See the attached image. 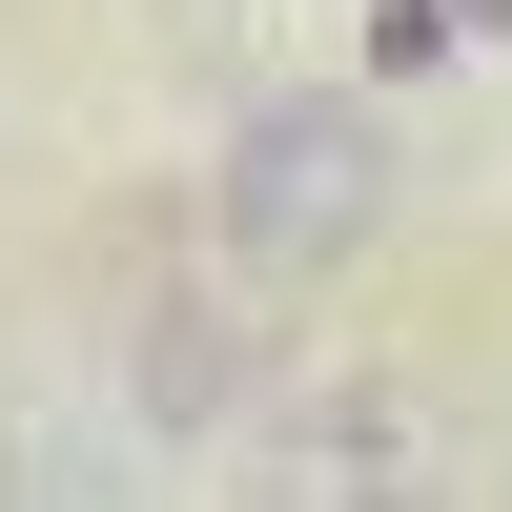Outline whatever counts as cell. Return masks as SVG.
<instances>
[{"label":"cell","instance_id":"6da1fadb","mask_svg":"<svg viewBox=\"0 0 512 512\" xmlns=\"http://www.w3.org/2000/svg\"><path fill=\"white\" fill-rule=\"evenodd\" d=\"M205 226H226L246 287H328V267H369V226H390V123L328 103V82L246 103L226 164H205Z\"/></svg>","mask_w":512,"mask_h":512},{"label":"cell","instance_id":"7a4b0ae2","mask_svg":"<svg viewBox=\"0 0 512 512\" xmlns=\"http://www.w3.org/2000/svg\"><path fill=\"white\" fill-rule=\"evenodd\" d=\"M123 390H144V431H246V410H267V287H164V308H144V349H123Z\"/></svg>","mask_w":512,"mask_h":512},{"label":"cell","instance_id":"3957f363","mask_svg":"<svg viewBox=\"0 0 512 512\" xmlns=\"http://www.w3.org/2000/svg\"><path fill=\"white\" fill-rule=\"evenodd\" d=\"M267 451L328 472V492H369V472H431V410H410V390H328L308 431H267Z\"/></svg>","mask_w":512,"mask_h":512},{"label":"cell","instance_id":"277c9868","mask_svg":"<svg viewBox=\"0 0 512 512\" xmlns=\"http://www.w3.org/2000/svg\"><path fill=\"white\" fill-rule=\"evenodd\" d=\"M431 21H451V41H512V0H431Z\"/></svg>","mask_w":512,"mask_h":512}]
</instances>
